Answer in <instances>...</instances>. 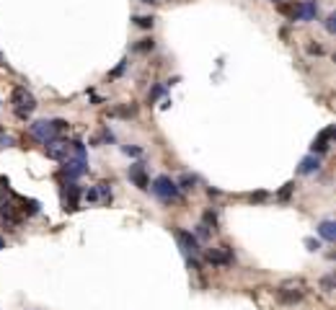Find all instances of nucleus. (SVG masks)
Instances as JSON below:
<instances>
[{
  "label": "nucleus",
  "mask_w": 336,
  "mask_h": 310,
  "mask_svg": "<svg viewBox=\"0 0 336 310\" xmlns=\"http://www.w3.org/2000/svg\"><path fill=\"white\" fill-rule=\"evenodd\" d=\"M65 130H67V122L65 119H42V122H34L31 127H29L31 137H34V140H39L42 145L57 140Z\"/></svg>",
  "instance_id": "1"
},
{
  "label": "nucleus",
  "mask_w": 336,
  "mask_h": 310,
  "mask_svg": "<svg viewBox=\"0 0 336 310\" xmlns=\"http://www.w3.org/2000/svg\"><path fill=\"white\" fill-rule=\"evenodd\" d=\"M70 150H73V158H65V174H67V178L70 181H75V178H80L88 171V155H86V145L80 142V140H75L73 145H70Z\"/></svg>",
  "instance_id": "2"
},
{
  "label": "nucleus",
  "mask_w": 336,
  "mask_h": 310,
  "mask_svg": "<svg viewBox=\"0 0 336 310\" xmlns=\"http://www.w3.org/2000/svg\"><path fill=\"white\" fill-rule=\"evenodd\" d=\"M150 189H153V194L158 199H163V202H176L179 194H181V189L176 186V181H173L171 176H158Z\"/></svg>",
  "instance_id": "3"
},
{
  "label": "nucleus",
  "mask_w": 336,
  "mask_h": 310,
  "mask_svg": "<svg viewBox=\"0 0 336 310\" xmlns=\"http://www.w3.org/2000/svg\"><path fill=\"white\" fill-rule=\"evenodd\" d=\"M10 101H13L16 114H18L21 119H26L29 114L37 109V98H34L26 88H13V96H10Z\"/></svg>",
  "instance_id": "4"
},
{
  "label": "nucleus",
  "mask_w": 336,
  "mask_h": 310,
  "mask_svg": "<svg viewBox=\"0 0 336 310\" xmlns=\"http://www.w3.org/2000/svg\"><path fill=\"white\" fill-rule=\"evenodd\" d=\"M176 240H179V246H181V251L187 254L189 259L192 256H199V240H196V235H192V233H187V230H179L176 233Z\"/></svg>",
  "instance_id": "5"
},
{
  "label": "nucleus",
  "mask_w": 336,
  "mask_h": 310,
  "mask_svg": "<svg viewBox=\"0 0 336 310\" xmlns=\"http://www.w3.org/2000/svg\"><path fill=\"white\" fill-rule=\"evenodd\" d=\"M67 153H70V145H67V140H62V137H57V140L47 142V158H52V160H65Z\"/></svg>",
  "instance_id": "6"
},
{
  "label": "nucleus",
  "mask_w": 336,
  "mask_h": 310,
  "mask_svg": "<svg viewBox=\"0 0 336 310\" xmlns=\"http://www.w3.org/2000/svg\"><path fill=\"white\" fill-rule=\"evenodd\" d=\"M316 13H318L316 0H305V3H300V5L295 8L292 18H300V21H313V18H316Z\"/></svg>",
  "instance_id": "7"
},
{
  "label": "nucleus",
  "mask_w": 336,
  "mask_h": 310,
  "mask_svg": "<svg viewBox=\"0 0 336 310\" xmlns=\"http://www.w3.org/2000/svg\"><path fill=\"white\" fill-rule=\"evenodd\" d=\"M130 181L135 183L137 189H150V181H147V176H145V168H143V163H135V166H130Z\"/></svg>",
  "instance_id": "8"
},
{
  "label": "nucleus",
  "mask_w": 336,
  "mask_h": 310,
  "mask_svg": "<svg viewBox=\"0 0 336 310\" xmlns=\"http://www.w3.org/2000/svg\"><path fill=\"white\" fill-rule=\"evenodd\" d=\"M331 134H334V127L323 130V132L316 137V142H313V153H310V155H316V153H326V150H329V140H331Z\"/></svg>",
  "instance_id": "9"
},
{
  "label": "nucleus",
  "mask_w": 336,
  "mask_h": 310,
  "mask_svg": "<svg viewBox=\"0 0 336 310\" xmlns=\"http://www.w3.org/2000/svg\"><path fill=\"white\" fill-rule=\"evenodd\" d=\"M321 168V160H318V155H305L303 160H300V174L303 176H308V174H316V171Z\"/></svg>",
  "instance_id": "10"
},
{
  "label": "nucleus",
  "mask_w": 336,
  "mask_h": 310,
  "mask_svg": "<svg viewBox=\"0 0 336 310\" xmlns=\"http://www.w3.org/2000/svg\"><path fill=\"white\" fill-rule=\"evenodd\" d=\"M78 197H80V189L75 183H67L65 186V210H78Z\"/></svg>",
  "instance_id": "11"
},
{
  "label": "nucleus",
  "mask_w": 336,
  "mask_h": 310,
  "mask_svg": "<svg viewBox=\"0 0 336 310\" xmlns=\"http://www.w3.org/2000/svg\"><path fill=\"white\" fill-rule=\"evenodd\" d=\"M318 235L323 240H329V243H334V240H336V222L334 220H323L318 225Z\"/></svg>",
  "instance_id": "12"
},
{
  "label": "nucleus",
  "mask_w": 336,
  "mask_h": 310,
  "mask_svg": "<svg viewBox=\"0 0 336 310\" xmlns=\"http://www.w3.org/2000/svg\"><path fill=\"white\" fill-rule=\"evenodd\" d=\"M207 261L217 264V266H228V264L233 261V256H230L228 251H210V254H207Z\"/></svg>",
  "instance_id": "13"
},
{
  "label": "nucleus",
  "mask_w": 336,
  "mask_h": 310,
  "mask_svg": "<svg viewBox=\"0 0 336 310\" xmlns=\"http://www.w3.org/2000/svg\"><path fill=\"white\" fill-rule=\"evenodd\" d=\"M277 297H280L282 303H297V300H303V292H287V290H277Z\"/></svg>",
  "instance_id": "14"
},
{
  "label": "nucleus",
  "mask_w": 336,
  "mask_h": 310,
  "mask_svg": "<svg viewBox=\"0 0 336 310\" xmlns=\"http://www.w3.org/2000/svg\"><path fill=\"white\" fill-rule=\"evenodd\" d=\"M153 21H155L153 16H137V18H135V24L140 26V29H150V26H153Z\"/></svg>",
  "instance_id": "15"
},
{
  "label": "nucleus",
  "mask_w": 336,
  "mask_h": 310,
  "mask_svg": "<svg viewBox=\"0 0 336 310\" xmlns=\"http://www.w3.org/2000/svg\"><path fill=\"white\" fill-rule=\"evenodd\" d=\"M194 183H196L194 176H181V181L176 183V186H179V189H194Z\"/></svg>",
  "instance_id": "16"
},
{
  "label": "nucleus",
  "mask_w": 336,
  "mask_h": 310,
  "mask_svg": "<svg viewBox=\"0 0 336 310\" xmlns=\"http://www.w3.org/2000/svg\"><path fill=\"white\" fill-rule=\"evenodd\" d=\"M135 49H137V52H147V49H153V39H143Z\"/></svg>",
  "instance_id": "17"
},
{
  "label": "nucleus",
  "mask_w": 336,
  "mask_h": 310,
  "mask_svg": "<svg viewBox=\"0 0 336 310\" xmlns=\"http://www.w3.org/2000/svg\"><path fill=\"white\" fill-rule=\"evenodd\" d=\"M292 189H295V183H285V189L280 191V199H287L289 194H292Z\"/></svg>",
  "instance_id": "18"
},
{
  "label": "nucleus",
  "mask_w": 336,
  "mask_h": 310,
  "mask_svg": "<svg viewBox=\"0 0 336 310\" xmlns=\"http://www.w3.org/2000/svg\"><path fill=\"white\" fill-rule=\"evenodd\" d=\"M13 145V137H8V134H0V147H10Z\"/></svg>",
  "instance_id": "19"
},
{
  "label": "nucleus",
  "mask_w": 336,
  "mask_h": 310,
  "mask_svg": "<svg viewBox=\"0 0 336 310\" xmlns=\"http://www.w3.org/2000/svg\"><path fill=\"white\" fill-rule=\"evenodd\" d=\"M305 246H308L310 251H318V248H321V243H318V240H313V238H305Z\"/></svg>",
  "instance_id": "20"
},
{
  "label": "nucleus",
  "mask_w": 336,
  "mask_h": 310,
  "mask_svg": "<svg viewBox=\"0 0 336 310\" xmlns=\"http://www.w3.org/2000/svg\"><path fill=\"white\" fill-rule=\"evenodd\" d=\"M86 199H88V202H96V199H98V191H96V189H88V191H86Z\"/></svg>",
  "instance_id": "21"
},
{
  "label": "nucleus",
  "mask_w": 336,
  "mask_h": 310,
  "mask_svg": "<svg viewBox=\"0 0 336 310\" xmlns=\"http://www.w3.org/2000/svg\"><path fill=\"white\" fill-rule=\"evenodd\" d=\"M122 150H124V155H140L143 153L140 147H122Z\"/></svg>",
  "instance_id": "22"
},
{
  "label": "nucleus",
  "mask_w": 336,
  "mask_h": 310,
  "mask_svg": "<svg viewBox=\"0 0 336 310\" xmlns=\"http://www.w3.org/2000/svg\"><path fill=\"white\" fill-rule=\"evenodd\" d=\"M308 52H310V54H323V49L318 47V44H310V47H308Z\"/></svg>",
  "instance_id": "23"
},
{
  "label": "nucleus",
  "mask_w": 336,
  "mask_h": 310,
  "mask_svg": "<svg viewBox=\"0 0 336 310\" xmlns=\"http://www.w3.org/2000/svg\"><path fill=\"white\" fill-rule=\"evenodd\" d=\"M334 21H336V18H334V16H329V21H326V29H329V31H334V29H336Z\"/></svg>",
  "instance_id": "24"
},
{
  "label": "nucleus",
  "mask_w": 336,
  "mask_h": 310,
  "mask_svg": "<svg viewBox=\"0 0 336 310\" xmlns=\"http://www.w3.org/2000/svg\"><path fill=\"white\" fill-rule=\"evenodd\" d=\"M331 287H334V279L326 277V279H323V290H331Z\"/></svg>",
  "instance_id": "25"
},
{
  "label": "nucleus",
  "mask_w": 336,
  "mask_h": 310,
  "mask_svg": "<svg viewBox=\"0 0 336 310\" xmlns=\"http://www.w3.org/2000/svg\"><path fill=\"white\" fill-rule=\"evenodd\" d=\"M251 199H256V202H261V199H266V194H264V191H259V194H253Z\"/></svg>",
  "instance_id": "26"
},
{
  "label": "nucleus",
  "mask_w": 336,
  "mask_h": 310,
  "mask_svg": "<svg viewBox=\"0 0 336 310\" xmlns=\"http://www.w3.org/2000/svg\"><path fill=\"white\" fill-rule=\"evenodd\" d=\"M143 3H150V5H153V3H158V0H143Z\"/></svg>",
  "instance_id": "27"
},
{
  "label": "nucleus",
  "mask_w": 336,
  "mask_h": 310,
  "mask_svg": "<svg viewBox=\"0 0 336 310\" xmlns=\"http://www.w3.org/2000/svg\"><path fill=\"white\" fill-rule=\"evenodd\" d=\"M0 248H5V240L3 238H0Z\"/></svg>",
  "instance_id": "28"
}]
</instances>
